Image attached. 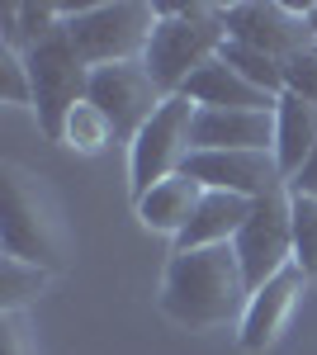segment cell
I'll use <instances>...</instances> for the list:
<instances>
[{
	"mask_svg": "<svg viewBox=\"0 0 317 355\" xmlns=\"http://www.w3.org/2000/svg\"><path fill=\"white\" fill-rule=\"evenodd\" d=\"M185 100H194L199 110H275L280 100L275 95H265V90H256V85L246 81L241 71H232L223 57H213V62H204L194 76L185 81V90H180Z\"/></svg>",
	"mask_w": 317,
	"mask_h": 355,
	"instance_id": "obj_13",
	"label": "cell"
},
{
	"mask_svg": "<svg viewBox=\"0 0 317 355\" xmlns=\"http://www.w3.org/2000/svg\"><path fill=\"white\" fill-rule=\"evenodd\" d=\"M293 204V266L317 279V199L308 194H289Z\"/></svg>",
	"mask_w": 317,
	"mask_h": 355,
	"instance_id": "obj_21",
	"label": "cell"
},
{
	"mask_svg": "<svg viewBox=\"0 0 317 355\" xmlns=\"http://www.w3.org/2000/svg\"><path fill=\"white\" fill-rule=\"evenodd\" d=\"M204 185L194 180V175H171V180H161L152 194H142L137 199V218H142V227H152V232H171V237H180L189 227V218H194V209L204 204Z\"/></svg>",
	"mask_w": 317,
	"mask_h": 355,
	"instance_id": "obj_16",
	"label": "cell"
},
{
	"mask_svg": "<svg viewBox=\"0 0 317 355\" xmlns=\"http://www.w3.org/2000/svg\"><path fill=\"white\" fill-rule=\"evenodd\" d=\"M284 90L298 95V100H308V105H317V43L284 57Z\"/></svg>",
	"mask_w": 317,
	"mask_h": 355,
	"instance_id": "obj_23",
	"label": "cell"
},
{
	"mask_svg": "<svg viewBox=\"0 0 317 355\" xmlns=\"http://www.w3.org/2000/svg\"><path fill=\"white\" fill-rule=\"evenodd\" d=\"M218 57H223L232 71H241V76L256 85V90L275 95V100L284 95V62H275V57L256 53V48H241V43H232V38H228V48H223Z\"/></svg>",
	"mask_w": 317,
	"mask_h": 355,
	"instance_id": "obj_19",
	"label": "cell"
},
{
	"mask_svg": "<svg viewBox=\"0 0 317 355\" xmlns=\"http://www.w3.org/2000/svg\"><path fill=\"white\" fill-rule=\"evenodd\" d=\"M194 119L199 105L185 95H166V105L157 110V119L132 137L128 147V180H132V204L142 194H152L161 180L180 175L185 162L194 157Z\"/></svg>",
	"mask_w": 317,
	"mask_h": 355,
	"instance_id": "obj_6",
	"label": "cell"
},
{
	"mask_svg": "<svg viewBox=\"0 0 317 355\" xmlns=\"http://www.w3.org/2000/svg\"><path fill=\"white\" fill-rule=\"evenodd\" d=\"M185 175H194L204 190L265 199L270 190H284V171L275 152H194L185 162Z\"/></svg>",
	"mask_w": 317,
	"mask_h": 355,
	"instance_id": "obj_10",
	"label": "cell"
},
{
	"mask_svg": "<svg viewBox=\"0 0 317 355\" xmlns=\"http://www.w3.org/2000/svg\"><path fill=\"white\" fill-rule=\"evenodd\" d=\"M194 152H275V110H199Z\"/></svg>",
	"mask_w": 317,
	"mask_h": 355,
	"instance_id": "obj_12",
	"label": "cell"
},
{
	"mask_svg": "<svg viewBox=\"0 0 317 355\" xmlns=\"http://www.w3.org/2000/svg\"><path fill=\"white\" fill-rule=\"evenodd\" d=\"M246 275L232 242L228 246H199V251H171V266L161 279V313L189 331L228 327L246 318Z\"/></svg>",
	"mask_w": 317,
	"mask_h": 355,
	"instance_id": "obj_1",
	"label": "cell"
},
{
	"mask_svg": "<svg viewBox=\"0 0 317 355\" xmlns=\"http://www.w3.org/2000/svg\"><path fill=\"white\" fill-rule=\"evenodd\" d=\"M109 142H114V123H109V119L95 110L90 100H85V105H76V110H71V119H67L62 147H76V152H85V157H95V152H105Z\"/></svg>",
	"mask_w": 317,
	"mask_h": 355,
	"instance_id": "obj_20",
	"label": "cell"
},
{
	"mask_svg": "<svg viewBox=\"0 0 317 355\" xmlns=\"http://www.w3.org/2000/svg\"><path fill=\"white\" fill-rule=\"evenodd\" d=\"M0 100L5 105H24L33 110V81H28V62L15 48H0Z\"/></svg>",
	"mask_w": 317,
	"mask_h": 355,
	"instance_id": "obj_22",
	"label": "cell"
},
{
	"mask_svg": "<svg viewBox=\"0 0 317 355\" xmlns=\"http://www.w3.org/2000/svg\"><path fill=\"white\" fill-rule=\"evenodd\" d=\"M289 194H308V199H317V147H313V157L303 162V171L289 180Z\"/></svg>",
	"mask_w": 317,
	"mask_h": 355,
	"instance_id": "obj_25",
	"label": "cell"
},
{
	"mask_svg": "<svg viewBox=\"0 0 317 355\" xmlns=\"http://www.w3.org/2000/svg\"><path fill=\"white\" fill-rule=\"evenodd\" d=\"M228 38L241 48H256V53L284 57L303 53L308 43H317L308 19H303V5H284V0H241L228 5Z\"/></svg>",
	"mask_w": 317,
	"mask_h": 355,
	"instance_id": "obj_9",
	"label": "cell"
},
{
	"mask_svg": "<svg viewBox=\"0 0 317 355\" xmlns=\"http://www.w3.org/2000/svg\"><path fill=\"white\" fill-rule=\"evenodd\" d=\"M90 105L114 123V137L132 147V137L157 119L166 95L152 81L147 62H114V67H95L90 71Z\"/></svg>",
	"mask_w": 317,
	"mask_h": 355,
	"instance_id": "obj_8",
	"label": "cell"
},
{
	"mask_svg": "<svg viewBox=\"0 0 317 355\" xmlns=\"http://www.w3.org/2000/svg\"><path fill=\"white\" fill-rule=\"evenodd\" d=\"M232 251L241 261L246 289L256 294L265 289L275 275H284L293 266V204H289V185L270 190L265 199L251 204V218L241 223V232L232 237Z\"/></svg>",
	"mask_w": 317,
	"mask_h": 355,
	"instance_id": "obj_7",
	"label": "cell"
},
{
	"mask_svg": "<svg viewBox=\"0 0 317 355\" xmlns=\"http://www.w3.org/2000/svg\"><path fill=\"white\" fill-rule=\"evenodd\" d=\"M161 24L147 48V71L161 85V95H180L185 81L228 48V5L194 0V5H157Z\"/></svg>",
	"mask_w": 317,
	"mask_h": 355,
	"instance_id": "obj_3",
	"label": "cell"
},
{
	"mask_svg": "<svg viewBox=\"0 0 317 355\" xmlns=\"http://www.w3.org/2000/svg\"><path fill=\"white\" fill-rule=\"evenodd\" d=\"M303 284H308V275L298 270V266H289L284 275H275L265 289H256L251 294V303H246V318L237 322V336H241V351L261 355L270 351L275 341H280V331L289 327L293 308H298V299H303Z\"/></svg>",
	"mask_w": 317,
	"mask_h": 355,
	"instance_id": "obj_11",
	"label": "cell"
},
{
	"mask_svg": "<svg viewBox=\"0 0 317 355\" xmlns=\"http://www.w3.org/2000/svg\"><path fill=\"white\" fill-rule=\"evenodd\" d=\"M317 147V105L298 100V95H280L275 105V162L284 171V185L303 171V162L313 157Z\"/></svg>",
	"mask_w": 317,
	"mask_h": 355,
	"instance_id": "obj_15",
	"label": "cell"
},
{
	"mask_svg": "<svg viewBox=\"0 0 317 355\" xmlns=\"http://www.w3.org/2000/svg\"><path fill=\"white\" fill-rule=\"evenodd\" d=\"M251 204L256 199H241V194H223L209 190L204 204L194 209L189 227L175 237V251H199V246H228L241 232V223L251 218Z\"/></svg>",
	"mask_w": 317,
	"mask_h": 355,
	"instance_id": "obj_14",
	"label": "cell"
},
{
	"mask_svg": "<svg viewBox=\"0 0 317 355\" xmlns=\"http://www.w3.org/2000/svg\"><path fill=\"white\" fill-rule=\"evenodd\" d=\"M53 275L28 266L19 256H0V313H19L24 303H33L43 289H48Z\"/></svg>",
	"mask_w": 317,
	"mask_h": 355,
	"instance_id": "obj_18",
	"label": "cell"
},
{
	"mask_svg": "<svg viewBox=\"0 0 317 355\" xmlns=\"http://www.w3.org/2000/svg\"><path fill=\"white\" fill-rule=\"evenodd\" d=\"M161 10L147 0H114V5H67V33L85 57V67H114V62H142L152 48Z\"/></svg>",
	"mask_w": 317,
	"mask_h": 355,
	"instance_id": "obj_4",
	"label": "cell"
},
{
	"mask_svg": "<svg viewBox=\"0 0 317 355\" xmlns=\"http://www.w3.org/2000/svg\"><path fill=\"white\" fill-rule=\"evenodd\" d=\"M0 355H38L19 313H0Z\"/></svg>",
	"mask_w": 317,
	"mask_h": 355,
	"instance_id": "obj_24",
	"label": "cell"
},
{
	"mask_svg": "<svg viewBox=\"0 0 317 355\" xmlns=\"http://www.w3.org/2000/svg\"><path fill=\"white\" fill-rule=\"evenodd\" d=\"M303 19H308V28H313V38H317V0H308V5H303Z\"/></svg>",
	"mask_w": 317,
	"mask_h": 355,
	"instance_id": "obj_26",
	"label": "cell"
},
{
	"mask_svg": "<svg viewBox=\"0 0 317 355\" xmlns=\"http://www.w3.org/2000/svg\"><path fill=\"white\" fill-rule=\"evenodd\" d=\"M0 242L5 256H19L48 275L67 266V227L57 199L19 162H0Z\"/></svg>",
	"mask_w": 317,
	"mask_h": 355,
	"instance_id": "obj_2",
	"label": "cell"
},
{
	"mask_svg": "<svg viewBox=\"0 0 317 355\" xmlns=\"http://www.w3.org/2000/svg\"><path fill=\"white\" fill-rule=\"evenodd\" d=\"M67 24V5H0V48L28 53Z\"/></svg>",
	"mask_w": 317,
	"mask_h": 355,
	"instance_id": "obj_17",
	"label": "cell"
},
{
	"mask_svg": "<svg viewBox=\"0 0 317 355\" xmlns=\"http://www.w3.org/2000/svg\"><path fill=\"white\" fill-rule=\"evenodd\" d=\"M24 62H28V81H33L38 128H43L48 142H62L71 110L90 100V67H85V57L76 53L67 24L57 28V33H48L38 48H28Z\"/></svg>",
	"mask_w": 317,
	"mask_h": 355,
	"instance_id": "obj_5",
	"label": "cell"
}]
</instances>
